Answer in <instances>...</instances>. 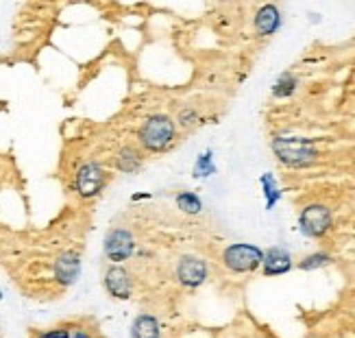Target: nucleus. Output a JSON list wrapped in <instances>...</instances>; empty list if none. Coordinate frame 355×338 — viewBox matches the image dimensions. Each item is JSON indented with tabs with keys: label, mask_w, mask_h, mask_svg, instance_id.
<instances>
[{
	"label": "nucleus",
	"mask_w": 355,
	"mask_h": 338,
	"mask_svg": "<svg viewBox=\"0 0 355 338\" xmlns=\"http://www.w3.org/2000/svg\"><path fill=\"white\" fill-rule=\"evenodd\" d=\"M295 267L292 253L284 247H270L264 251V260H261V273L266 278H277V275H286Z\"/></svg>",
	"instance_id": "obj_10"
},
{
	"label": "nucleus",
	"mask_w": 355,
	"mask_h": 338,
	"mask_svg": "<svg viewBox=\"0 0 355 338\" xmlns=\"http://www.w3.org/2000/svg\"><path fill=\"white\" fill-rule=\"evenodd\" d=\"M261 260H264V251H261L257 244L251 242H234L225 247L220 262L229 273L236 275H246V273H255L261 269Z\"/></svg>",
	"instance_id": "obj_3"
},
{
	"label": "nucleus",
	"mask_w": 355,
	"mask_h": 338,
	"mask_svg": "<svg viewBox=\"0 0 355 338\" xmlns=\"http://www.w3.org/2000/svg\"><path fill=\"white\" fill-rule=\"evenodd\" d=\"M297 87H299V79L292 72H284L279 79L275 81V85H272V96L275 99H288V96H292L297 92Z\"/></svg>",
	"instance_id": "obj_16"
},
{
	"label": "nucleus",
	"mask_w": 355,
	"mask_h": 338,
	"mask_svg": "<svg viewBox=\"0 0 355 338\" xmlns=\"http://www.w3.org/2000/svg\"><path fill=\"white\" fill-rule=\"evenodd\" d=\"M327 264H331V255L327 251H314L310 255L301 257V262L297 267L301 271H316V269H322V267H327Z\"/></svg>",
	"instance_id": "obj_18"
},
{
	"label": "nucleus",
	"mask_w": 355,
	"mask_h": 338,
	"mask_svg": "<svg viewBox=\"0 0 355 338\" xmlns=\"http://www.w3.org/2000/svg\"><path fill=\"white\" fill-rule=\"evenodd\" d=\"M255 31H257V35L261 37H268L272 33H277L282 26V11L279 7H275V5H264V7H259L257 13H255Z\"/></svg>",
	"instance_id": "obj_12"
},
{
	"label": "nucleus",
	"mask_w": 355,
	"mask_h": 338,
	"mask_svg": "<svg viewBox=\"0 0 355 338\" xmlns=\"http://www.w3.org/2000/svg\"><path fill=\"white\" fill-rule=\"evenodd\" d=\"M272 153L288 168H310L318 160V149L307 137H275Z\"/></svg>",
	"instance_id": "obj_2"
},
{
	"label": "nucleus",
	"mask_w": 355,
	"mask_h": 338,
	"mask_svg": "<svg viewBox=\"0 0 355 338\" xmlns=\"http://www.w3.org/2000/svg\"><path fill=\"white\" fill-rule=\"evenodd\" d=\"M144 198H153L150 192H137V194H131V201H144Z\"/></svg>",
	"instance_id": "obj_22"
},
{
	"label": "nucleus",
	"mask_w": 355,
	"mask_h": 338,
	"mask_svg": "<svg viewBox=\"0 0 355 338\" xmlns=\"http://www.w3.org/2000/svg\"><path fill=\"white\" fill-rule=\"evenodd\" d=\"M70 338H94V336H92V334H89L87 330H83V328H76V330H72Z\"/></svg>",
	"instance_id": "obj_21"
},
{
	"label": "nucleus",
	"mask_w": 355,
	"mask_h": 338,
	"mask_svg": "<svg viewBox=\"0 0 355 338\" xmlns=\"http://www.w3.org/2000/svg\"><path fill=\"white\" fill-rule=\"evenodd\" d=\"M81 269H83V262H81V255L76 251H61L55 262H53V275H55V282L59 286H74L76 280L81 278Z\"/></svg>",
	"instance_id": "obj_9"
},
{
	"label": "nucleus",
	"mask_w": 355,
	"mask_h": 338,
	"mask_svg": "<svg viewBox=\"0 0 355 338\" xmlns=\"http://www.w3.org/2000/svg\"><path fill=\"white\" fill-rule=\"evenodd\" d=\"M116 171L122 175H135L142 171L144 166V153L137 144H122L114 155Z\"/></svg>",
	"instance_id": "obj_11"
},
{
	"label": "nucleus",
	"mask_w": 355,
	"mask_h": 338,
	"mask_svg": "<svg viewBox=\"0 0 355 338\" xmlns=\"http://www.w3.org/2000/svg\"><path fill=\"white\" fill-rule=\"evenodd\" d=\"M175 205L183 214H188V217H196V214L203 212V201H200V196L196 192H192V190H181V192H177Z\"/></svg>",
	"instance_id": "obj_14"
},
{
	"label": "nucleus",
	"mask_w": 355,
	"mask_h": 338,
	"mask_svg": "<svg viewBox=\"0 0 355 338\" xmlns=\"http://www.w3.org/2000/svg\"><path fill=\"white\" fill-rule=\"evenodd\" d=\"M103 286H105L107 295H110L112 299L129 301L133 297V290H135L133 273L127 267H122V264L107 267V271L103 275Z\"/></svg>",
	"instance_id": "obj_8"
},
{
	"label": "nucleus",
	"mask_w": 355,
	"mask_h": 338,
	"mask_svg": "<svg viewBox=\"0 0 355 338\" xmlns=\"http://www.w3.org/2000/svg\"><path fill=\"white\" fill-rule=\"evenodd\" d=\"M131 338H162L159 319L150 312L137 314L131 323Z\"/></svg>",
	"instance_id": "obj_13"
},
{
	"label": "nucleus",
	"mask_w": 355,
	"mask_h": 338,
	"mask_svg": "<svg viewBox=\"0 0 355 338\" xmlns=\"http://www.w3.org/2000/svg\"><path fill=\"white\" fill-rule=\"evenodd\" d=\"M137 146L142 153H153L159 155L175 146L177 140V122L168 114H150L142 120V125L137 127Z\"/></svg>",
	"instance_id": "obj_1"
},
{
	"label": "nucleus",
	"mask_w": 355,
	"mask_h": 338,
	"mask_svg": "<svg viewBox=\"0 0 355 338\" xmlns=\"http://www.w3.org/2000/svg\"><path fill=\"white\" fill-rule=\"evenodd\" d=\"M177 125L179 127H183V129H192V127H196L198 125V112L194 110V107H183V110H179V114H177Z\"/></svg>",
	"instance_id": "obj_19"
},
{
	"label": "nucleus",
	"mask_w": 355,
	"mask_h": 338,
	"mask_svg": "<svg viewBox=\"0 0 355 338\" xmlns=\"http://www.w3.org/2000/svg\"><path fill=\"white\" fill-rule=\"evenodd\" d=\"M259 183H261V192H264V198H266V210H272L277 203H279L282 198V190H279V183H277L275 175L272 173H264L259 177Z\"/></svg>",
	"instance_id": "obj_15"
},
{
	"label": "nucleus",
	"mask_w": 355,
	"mask_h": 338,
	"mask_svg": "<svg viewBox=\"0 0 355 338\" xmlns=\"http://www.w3.org/2000/svg\"><path fill=\"white\" fill-rule=\"evenodd\" d=\"M137 251V242L131 229L127 227H112L110 232L105 234L103 240V253L110 260L112 264H122L127 262L129 257H133Z\"/></svg>",
	"instance_id": "obj_5"
},
{
	"label": "nucleus",
	"mask_w": 355,
	"mask_h": 338,
	"mask_svg": "<svg viewBox=\"0 0 355 338\" xmlns=\"http://www.w3.org/2000/svg\"><path fill=\"white\" fill-rule=\"evenodd\" d=\"M72 330L66 328V326H59V328H51V330H44L40 332L35 338H70Z\"/></svg>",
	"instance_id": "obj_20"
},
{
	"label": "nucleus",
	"mask_w": 355,
	"mask_h": 338,
	"mask_svg": "<svg viewBox=\"0 0 355 338\" xmlns=\"http://www.w3.org/2000/svg\"><path fill=\"white\" fill-rule=\"evenodd\" d=\"M107 179H110V175H107L101 162H85L74 173V192L81 198H85V201L87 198H94L105 190Z\"/></svg>",
	"instance_id": "obj_4"
},
{
	"label": "nucleus",
	"mask_w": 355,
	"mask_h": 338,
	"mask_svg": "<svg viewBox=\"0 0 355 338\" xmlns=\"http://www.w3.org/2000/svg\"><path fill=\"white\" fill-rule=\"evenodd\" d=\"M192 175L196 179H205V177H211L216 175V164H214V151L207 149L203 151L200 155L196 158L194 166H192Z\"/></svg>",
	"instance_id": "obj_17"
},
{
	"label": "nucleus",
	"mask_w": 355,
	"mask_h": 338,
	"mask_svg": "<svg viewBox=\"0 0 355 338\" xmlns=\"http://www.w3.org/2000/svg\"><path fill=\"white\" fill-rule=\"evenodd\" d=\"M334 214L327 205L322 203H310L305 205L299 214V227L307 238H322L331 232Z\"/></svg>",
	"instance_id": "obj_7"
},
{
	"label": "nucleus",
	"mask_w": 355,
	"mask_h": 338,
	"mask_svg": "<svg viewBox=\"0 0 355 338\" xmlns=\"http://www.w3.org/2000/svg\"><path fill=\"white\" fill-rule=\"evenodd\" d=\"M209 278V267L200 255L183 253L175 264V280L183 288H200Z\"/></svg>",
	"instance_id": "obj_6"
}]
</instances>
